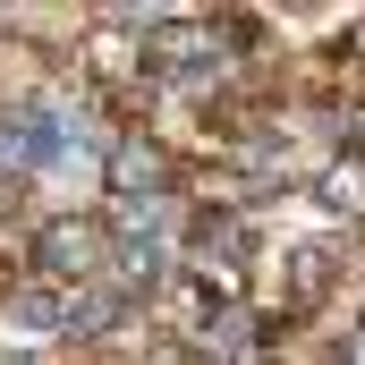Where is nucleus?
Returning <instances> with one entry per match:
<instances>
[{
	"instance_id": "0eeeda50",
	"label": "nucleus",
	"mask_w": 365,
	"mask_h": 365,
	"mask_svg": "<svg viewBox=\"0 0 365 365\" xmlns=\"http://www.w3.org/2000/svg\"><path fill=\"white\" fill-rule=\"evenodd\" d=\"M323 204H331V212H365V162L323 170Z\"/></svg>"
},
{
	"instance_id": "423d86ee",
	"label": "nucleus",
	"mask_w": 365,
	"mask_h": 365,
	"mask_svg": "<svg viewBox=\"0 0 365 365\" xmlns=\"http://www.w3.org/2000/svg\"><path fill=\"white\" fill-rule=\"evenodd\" d=\"M323 289H331V255H323V247H297V255H289V314H306Z\"/></svg>"
},
{
	"instance_id": "f03ea898",
	"label": "nucleus",
	"mask_w": 365,
	"mask_h": 365,
	"mask_svg": "<svg viewBox=\"0 0 365 365\" xmlns=\"http://www.w3.org/2000/svg\"><path fill=\"white\" fill-rule=\"evenodd\" d=\"M34 255H43L51 280H93V272H102V238H93V221H51Z\"/></svg>"
},
{
	"instance_id": "7ed1b4c3",
	"label": "nucleus",
	"mask_w": 365,
	"mask_h": 365,
	"mask_svg": "<svg viewBox=\"0 0 365 365\" xmlns=\"http://www.w3.org/2000/svg\"><path fill=\"white\" fill-rule=\"evenodd\" d=\"M110 179L128 204H162V187H170V162H162V145H145V136H128L119 153H110Z\"/></svg>"
},
{
	"instance_id": "6e6552de",
	"label": "nucleus",
	"mask_w": 365,
	"mask_h": 365,
	"mask_svg": "<svg viewBox=\"0 0 365 365\" xmlns=\"http://www.w3.org/2000/svg\"><path fill=\"white\" fill-rule=\"evenodd\" d=\"M349 365H365V331H357V340H349Z\"/></svg>"
},
{
	"instance_id": "20e7f679",
	"label": "nucleus",
	"mask_w": 365,
	"mask_h": 365,
	"mask_svg": "<svg viewBox=\"0 0 365 365\" xmlns=\"http://www.w3.org/2000/svg\"><path fill=\"white\" fill-rule=\"evenodd\" d=\"M0 323H9V331H17V340H51V331H68V306H60V297H51V289H17V297H9V314H0Z\"/></svg>"
},
{
	"instance_id": "39448f33",
	"label": "nucleus",
	"mask_w": 365,
	"mask_h": 365,
	"mask_svg": "<svg viewBox=\"0 0 365 365\" xmlns=\"http://www.w3.org/2000/svg\"><path fill=\"white\" fill-rule=\"evenodd\" d=\"M187 349H195V357H212V365H230L238 349H247V314H238V306H221V314H204V323L187 331Z\"/></svg>"
},
{
	"instance_id": "f257e3e1",
	"label": "nucleus",
	"mask_w": 365,
	"mask_h": 365,
	"mask_svg": "<svg viewBox=\"0 0 365 365\" xmlns=\"http://www.w3.org/2000/svg\"><path fill=\"white\" fill-rule=\"evenodd\" d=\"M153 68L179 77V86L212 77V68H221V34H212V26H153Z\"/></svg>"
}]
</instances>
